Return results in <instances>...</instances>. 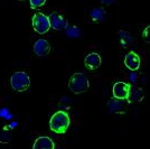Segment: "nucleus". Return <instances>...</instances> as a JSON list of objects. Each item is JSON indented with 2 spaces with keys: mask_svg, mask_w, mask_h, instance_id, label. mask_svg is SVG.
Instances as JSON below:
<instances>
[{
  "mask_svg": "<svg viewBox=\"0 0 150 149\" xmlns=\"http://www.w3.org/2000/svg\"><path fill=\"white\" fill-rule=\"evenodd\" d=\"M69 124H71V119H69V113L65 111L55 112L50 120V130L58 135L65 133L69 129Z\"/></svg>",
  "mask_w": 150,
  "mask_h": 149,
  "instance_id": "obj_1",
  "label": "nucleus"
},
{
  "mask_svg": "<svg viewBox=\"0 0 150 149\" xmlns=\"http://www.w3.org/2000/svg\"><path fill=\"white\" fill-rule=\"evenodd\" d=\"M69 90L75 94H81L86 92L90 87V82L85 73H75L71 76L69 82Z\"/></svg>",
  "mask_w": 150,
  "mask_h": 149,
  "instance_id": "obj_2",
  "label": "nucleus"
},
{
  "mask_svg": "<svg viewBox=\"0 0 150 149\" xmlns=\"http://www.w3.org/2000/svg\"><path fill=\"white\" fill-rule=\"evenodd\" d=\"M10 85L16 92H24L30 87V77L26 72L17 71L10 77Z\"/></svg>",
  "mask_w": 150,
  "mask_h": 149,
  "instance_id": "obj_3",
  "label": "nucleus"
},
{
  "mask_svg": "<svg viewBox=\"0 0 150 149\" xmlns=\"http://www.w3.org/2000/svg\"><path fill=\"white\" fill-rule=\"evenodd\" d=\"M33 28L34 31L40 34V35H44L46 33H48V31L50 29V17L46 16L42 13H36L33 16Z\"/></svg>",
  "mask_w": 150,
  "mask_h": 149,
  "instance_id": "obj_4",
  "label": "nucleus"
},
{
  "mask_svg": "<svg viewBox=\"0 0 150 149\" xmlns=\"http://www.w3.org/2000/svg\"><path fill=\"white\" fill-rule=\"evenodd\" d=\"M131 92V87L125 82H117L112 87L113 98L119 100H128Z\"/></svg>",
  "mask_w": 150,
  "mask_h": 149,
  "instance_id": "obj_5",
  "label": "nucleus"
},
{
  "mask_svg": "<svg viewBox=\"0 0 150 149\" xmlns=\"http://www.w3.org/2000/svg\"><path fill=\"white\" fill-rule=\"evenodd\" d=\"M50 28H53L54 31H64L69 26L67 20L64 18L61 13H50Z\"/></svg>",
  "mask_w": 150,
  "mask_h": 149,
  "instance_id": "obj_6",
  "label": "nucleus"
},
{
  "mask_svg": "<svg viewBox=\"0 0 150 149\" xmlns=\"http://www.w3.org/2000/svg\"><path fill=\"white\" fill-rule=\"evenodd\" d=\"M125 65L130 71H138L141 65V60L134 52H129L125 57Z\"/></svg>",
  "mask_w": 150,
  "mask_h": 149,
  "instance_id": "obj_7",
  "label": "nucleus"
},
{
  "mask_svg": "<svg viewBox=\"0 0 150 149\" xmlns=\"http://www.w3.org/2000/svg\"><path fill=\"white\" fill-rule=\"evenodd\" d=\"M34 52L37 56L40 57H46L50 52V43L44 39V38H39L36 43L34 44Z\"/></svg>",
  "mask_w": 150,
  "mask_h": 149,
  "instance_id": "obj_8",
  "label": "nucleus"
},
{
  "mask_svg": "<svg viewBox=\"0 0 150 149\" xmlns=\"http://www.w3.org/2000/svg\"><path fill=\"white\" fill-rule=\"evenodd\" d=\"M101 62H102L101 56L98 53H90L86 55L85 60H84V65L90 71H94V70L100 67Z\"/></svg>",
  "mask_w": 150,
  "mask_h": 149,
  "instance_id": "obj_9",
  "label": "nucleus"
},
{
  "mask_svg": "<svg viewBox=\"0 0 150 149\" xmlns=\"http://www.w3.org/2000/svg\"><path fill=\"white\" fill-rule=\"evenodd\" d=\"M122 100H119L117 98H113V99H110L108 101V109L109 111L112 112V113H115V114H125V109L123 103L121 102Z\"/></svg>",
  "mask_w": 150,
  "mask_h": 149,
  "instance_id": "obj_10",
  "label": "nucleus"
},
{
  "mask_svg": "<svg viewBox=\"0 0 150 149\" xmlns=\"http://www.w3.org/2000/svg\"><path fill=\"white\" fill-rule=\"evenodd\" d=\"M54 147H55V143L50 137H39L36 139L33 146L34 149H53Z\"/></svg>",
  "mask_w": 150,
  "mask_h": 149,
  "instance_id": "obj_11",
  "label": "nucleus"
},
{
  "mask_svg": "<svg viewBox=\"0 0 150 149\" xmlns=\"http://www.w3.org/2000/svg\"><path fill=\"white\" fill-rule=\"evenodd\" d=\"M118 36H119V45L122 48L128 47L129 45L133 43V37L132 35L127 31H118Z\"/></svg>",
  "mask_w": 150,
  "mask_h": 149,
  "instance_id": "obj_12",
  "label": "nucleus"
},
{
  "mask_svg": "<svg viewBox=\"0 0 150 149\" xmlns=\"http://www.w3.org/2000/svg\"><path fill=\"white\" fill-rule=\"evenodd\" d=\"M105 10L103 8H95L93 9L91 13H90V18L93 21H96V23H100L103 19L105 18Z\"/></svg>",
  "mask_w": 150,
  "mask_h": 149,
  "instance_id": "obj_13",
  "label": "nucleus"
},
{
  "mask_svg": "<svg viewBox=\"0 0 150 149\" xmlns=\"http://www.w3.org/2000/svg\"><path fill=\"white\" fill-rule=\"evenodd\" d=\"M142 99H144V93H142V90L141 89H136L133 91L131 90L130 95L128 98V100L130 102H140Z\"/></svg>",
  "mask_w": 150,
  "mask_h": 149,
  "instance_id": "obj_14",
  "label": "nucleus"
},
{
  "mask_svg": "<svg viewBox=\"0 0 150 149\" xmlns=\"http://www.w3.org/2000/svg\"><path fill=\"white\" fill-rule=\"evenodd\" d=\"M65 31H66V35H67L69 37L75 38V37H80V36H81V31H80V28L76 27V26H67V28L65 29Z\"/></svg>",
  "mask_w": 150,
  "mask_h": 149,
  "instance_id": "obj_15",
  "label": "nucleus"
},
{
  "mask_svg": "<svg viewBox=\"0 0 150 149\" xmlns=\"http://www.w3.org/2000/svg\"><path fill=\"white\" fill-rule=\"evenodd\" d=\"M45 2H46V0H29L31 9H37L39 7L44 6Z\"/></svg>",
  "mask_w": 150,
  "mask_h": 149,
  "instance_id": "obj_16",
  "label": "nucleus"
},
{
  "mask_svg": "<svg viewBox=\"0 0 150 149\" xmlns=\"http://www.w3.org/2000/svg\"><path fill=\"white\" fill-rule=\"evenodd\" d=\"M142 38L146 43H149L150 44V25L147 26L142 31Z\"/></svg>",
  "mask_w": 150,
  "mask_h": 149,
  "instance_id": "obj_17",
  "label": "nucleus"
},
{
  "mask_svg": "<svg viewBox=\"0 0 150 149\" xmlns=\"http://www.w3.org/2000/svg\"><path fill=\"white\" fill-rule=\"evenodd\" d=\"M100 2L104 6H110V5H113L117 2V0H100Z\"/></svg>",
  "mask_w": 150,
  "mask_h": 149,
  "instance_id": "obj_18",
  "label": "nucleus"
},
{
  "mask_svg": "<svg viewBox=\"0 0 150 149\" xmlns=\"http://www.w3.org/2000/svg\"><path fill=\"white\" fill-rule=\"evenodd\" d=\"M18 1H24V0H18Z\"/></svg>",
  "mask_w": 150,
  "mask_h": 149,
  "instance_id": "obj_19",
  "label": "nucleus"
}]
</instances>
